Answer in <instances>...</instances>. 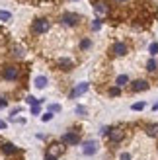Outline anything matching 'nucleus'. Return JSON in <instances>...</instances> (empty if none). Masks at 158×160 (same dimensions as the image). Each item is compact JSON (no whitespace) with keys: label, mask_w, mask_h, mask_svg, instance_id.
I'll list each match as a JSON object with an SVG mask.
<instances>
[{"label":"nucleus","mask_w":158,"mask_h":160,"mask_svg":"<svg viewBox=\"0 0 158 160\" xmlns=\"http://www.w3.org/2000/svg\"><path fill=\"white\" fill-rule=\"evenodd\" d=\"M49 29H51V22L49 20L41 18V20H35L33 22V31H35V33H47Z\"/></svg>","instance_id":"f257e3e1"},{"label":"nucleus","mask_w":158,"mask_h":160,"mask_svg":"<svg viewBox=\"0 0 158 160\" xmlns=\"http://www.w3.org/2000/svg\"><path fill=\"white\" fill-rule=\"evenodd\" d=\"M2 76H4V80H16V78L20 76V68L14 67V65H10V67H6L2 70Z\"/></svg>","instance_id":"f03ea898"},{"label":"nucleus","mask_w":158,"mask_h":160,"mask_svg":"<svg viewBox=\"0 0 158 160\" xmlns=\"http://www.w3.org/2000/svg\"><path fill=\"white\" fill-rule=\"evenodd\" d=\"M109 141L113 142V145H117V142L123 141V129H119V127H113V129H109Z\"/></svg>","instance_id":"7ed1b4c3"},{"label":"nucleus","mask_w":158,"mask_h":160,"mask_svg":"<svg viewBox=\"0 0 158 160\" xmlns=\"http://www.w3.org/2000/svg\"><path fill=\"white\" fill-rule=\"evenodd\" d=\"M82 152H84L86 156L96 154V152H98V142H96V141H86L84 147H82Z\"/></svg>","instance_id":"20e7f679"},{"label":"nucleus","mask_w":158,"mask_h":160,"mask_svg":"<svg viewBox=\"0 0 158 160\" xmlns=\"http://www.w3.org/2000/svg\"><path fill=\"white\" fill-rule=\"evenodd\" d=\"M61 142L62 145H78V142H80V137H78V133H65Z\"/></svg>","instance_id":"39448f33"},{"label":"nucleus","mask_w":158,"mask_h":160,"mask_svg":"<svg viewBox=\"0 0 158 160\" xmlns=\"http://www.w3.org/2000/svg\"><path fill=\"white\" fill-rule=\"evenodd\" d=\"M78 20H80V16H78V14H72V12L62 14V22H65L67 26H76Z\"/></svg>","instance_id":"423d86ee"},{"label":"nucleus","mask_w":158,"mask_h":160,"mask_svg":"<svg viewBox=\"0 0 158 160\" xmlns=\"http://www.w3.org/2000/svg\"><path fill=\"white\" fill-rule=\"evenodd\" d=\"M111 53L115 55V57H123V55H127V45L117 41V43L111 47Z\"/></svg>","instance_id":"0eeeda50"},{"label":"nucleus","mask_w":158,"mask_h":160,"mask_svg":"<svg viewBox=\"0 0 158 160\" xmlns=\"http://www.w3.org/2000/svg\"><path fill=\"white\" fill-rule=\"evenodd\" d=\"M86 90H88V82H80V84H76V88L72 92H70V98H78V96H82Z\"/></svg>","instance_id":"6e6552de"},{"label":"nucleus","mask_w":158,"mask_h":160,"mask_svg":"<svg viewBox=\"0 0 158 160\" xmlns=\"http://www.w3.org/2000/svg\"><path fill=\"white\" fill-rule=\"evenodd\" d=\"M62 150H65V145H62V142H55V145H51V148H49V154L57 158L59 154H62Z\"/></svg>","instance_id":"1a4fd4ad"},{"label":"nucleus","mask_w":158,"mask_h":160,"mask_svg":"<svg viewBox=\"0 0 158 160\" xmlns=\"http://www.w3.org/2000/svg\"><path fill=\"white\" fill-rule=\"evenodd\" d=\"M131 88H133V92H145L148 88V82L146 80H137V82L131 84Z\"/></svg>","instance_id":"9d476101"},{"label":"nucleus","mask_w":158,"mask_h":160,"mask_svg":"<svg viewBox=\"0 0 158 160\" xmlns=\"http://www.w3.org/2000/svg\"><path fill=\"white\" fill-rule=\"evenodd\" d=\"M57 65H59L62 70H70V68L74 67V62H72V59H65V57H62V59L57 61Z\"/></svg>","instance_id":"9b49d317"},{"label":"nucleus","mask_w":158,"mask_h":160,"mask_svg":"<svg viewBox=\"0 0 158 160\" xmlns=\"http://www.w3.org/2000/svg\"><path fill=\"white\" fill-rule=\"evenodd\" d=\"M2 152L4 154H18V147L12 145V142H4V145H2Z\"/></svg>","instance_id":"f8f14e48"},{"label":"nucleus","mask_w":158,"mask_h":160,"mask_svg":"<svg viewBox=\"0 0 158 160\" xmlns=\"http://www.w3.org/2000/svg\"><path fill=\"white\" fill-rule=\"evenodd\" d=\"M94 8H96V12H98L100 16H107V14H109V6H107L106 2H96V6H94Z\"/></svg>","instance_id":"ddd939ff"},{"label":"nucleus","mask_w":158,"mask_h":160,"mask_svg":"<svg viewBox=\"0 0 158 160\" xmlns=\"http://www.w3.org/2000/svg\"><path fill=\"white\" fill-rule=\"evenodd\" d=\"M146 135L152 139H158V123H151L146 127Z\"/></svg>","instance_id":"4468645a"},{"label":"nucleus","mask_w":158,"mask_h":160,"mask_svg":"<svg viewBox=\"0 0 158 160\" xmlns=\"http://www.w3.org/2000/svg\"><path fill=\"white\" fill-rule=\"evenodd\" d=\"M127 82H129V76H127V74H121V76H117V88L125 86Z\"/></svg>","instance_id":"2eb2a0df"},{"label":"nucleus","mask_w":158,"mask_h":160,"mask_svg":"<svg viewBox=\"0 0 158 160\" xmlns=\"http://www.w3.org/2000/svg\"><path fill=\"white\" fill-rule=\"evenodd\" d=\"M156 68H158V62H156L154 59H151V61L146 62V70H148V72H154Z\"/></svg>","instance_id":"dca6fc26"},{"label":"nucleus","mask_w":158,"mask_h":160,"mask_svg":"<svg viewBox=\"0 0 158 160\" xmlns=\"http://www.w3.org/2000/svg\"><path fill=\"white\" fill-rule=\"evenodd\" d=\"M35 86H37V88H45V86H47V78H45V76H37V78H35Z\"/></svg>","instance_id":"f3484780"},{"label":"nucleus","mask_w":158,"mask_h":160,"mask_svg":"<svg viewBox=\"0 0 158 160\" xmlns=\"http://www.w3.org/2000/svg\"><path fill=\"white\" fill-rule=\"evenodd\" d=\"M10 18H12V14H10V12H6V10H0V20H2V22H8Z\"/></svg>","instance_id":"a211bd4d"},{"label":"nucleus","mask_w":158,"mask_h":160,"mask_svg":"<svg viewBox=\"0 0 158 160\" xmlns=\"http://www.w3.org/2000/svg\"><path fill=\"white\" fill-rule=\"evenodd\" d=\"M131 109H133V111H141V109H145V102H137V103H133Z\"/></svg>","instance_id":"6ab92c4d"},{"label":"nucleus","mask_w":158,"mask_h":160,"mask_svg":"<svg viewBox=\"0 0 158 160\" xmlns=\"http://www.w3.org/2000/svg\"><path fill=\"white\" fill-rule=\"evenodd\" d=\"M14 55H16V57H23V49H22L20 45H16V47H14Z\"/></svg>","instance_id":"aec40b11"},{"label":"nucleus","mask_w":158,"mask_h":160,"mask_svg":"<svg viewBox=\"0 0 158 160\" xmlns=\"http://www.w3.org/2000/svg\"><path fill=\"white\" fill-rule=\"evenodd\" d=\"M49 111H51V113H55V111H61V106H59V103H51V106H49Z\"/></svg>","instance_id":"412c9836"},{"label":"nucleus","mask_w":158,"mask_h":160,"mask_svg":"<svg viewBox=\"0 0 158 160\" xmlns=\"http://www.w3.org/2000/svg\"><path fill=\"white\" fill-rule=\"evenodd\" d=\"M148 51H151V55H156L158 53V43H152L151 47H148Z\"/></svg>","instance_id":"4be33fe9"},{"label":"nucleus","mask_w":158,"mask_h":160,"mask_svg":"<svg viewBox=\"0 0 158 160\" xmlns=\"http://www.w3.org/2000/svg\"><path fill=\"white\" fill-rule=\"evenodd\" d=\"M39 102H41V100H35L33 96H27V103H31V106H37Z\"/></svg>","instance_id":"5701e85b"},{"label":"nucleus","mask_w":158,"mask_h":160,"mask_svg":"<svg viewBox=\"0 0 158 160\" xmlns=\"http://www.w3.org/2000/svg\"><path fill=\"white\" fill-rule=\"evenodd\" d=\"M43 121H51V119H53V113H51V111H47V113H43Z\"/></svg>","instance_id":"b1692460"},{"label":"nucleus","mask_w":158,"mask_h":160,"mask_svg":"<svg viewBox=\"0 0 158 160\" xmlns=\"http://www.w3.org/2000/svg\"><path fill=\"white\" fill-rule=\"evenodd\" d=\"M39 111H41V108H39V103H37V106H31V113H33V115H37Z\"/></svg>","instance_id":"393cba45"},{"label":"nucleus","mask_w":158,"mask_h":160,"mask_svg":"<svg viewBox=\"0 0 158 160\" xmlns=\"http://www.w3.org/2000/svg\"><path fill=\"white\" fill-rule=\"evenodd\" d=\"M76 113H78V115H86V108L78 106V108H76Z\"/></svg>","instance_id":"a878e982"},{"label":"nucleus","mask_w":158,"mask_h":160,"mask_svg":"<svg viewBox=\"0 0 158 160\" xmlns=\"http://www.w3.org/2000/svg\"><path fill=\"white\" fill-rule=\"evenodd\" d=\"M119 92H121V88H117V86H115V88H111V90H109V94H111V96H117Z\"/></svg>","instance_id":"bb28decb"},{"label":"nucleus","mask_w":158,"mask_h":160,"mask_svg":"<svg viewBox=\"0 0 158 160\" xmlns=\"http://www.w3.org/2000/svg\"><path fill=\"white\" fill-rule=\"evenodd\" d=\"M119 160H131V154H129V152H121Z\"/></svg>","instance_id":"cd10ccee"},{"label":"nucleus","mask_w":158,"mask_h":160,"mask_svg":"<svg viewBox=\"0 0 158 160\" xmlns=\"http://www.w3.org/2000/svg\"><path fill=\"white\" fill-rule=\"evenodd\" d=\"M80 47H82V49H88V47H90V39H84Z\"/></svg>","instance_id":"c85d7f7f"},{"label":"nucleus","mask_w":158,"mask_h":160,"mask_svg":"<svg viewBox=\"0 0 158 160\" xmlns=\"http://www.w3.org/2000/svg\"><path fill=\"white\" fill-rule=\"evenodd\" d=\"M6 103H8V102H6V98H2V96H0V109L6 108Z\"/></svg>","instance_id":"c756f323"},{"label":"nucleus","mask_w":158,"mask_h":160,"mask_svg":"<svg viewBox=\"0 0 158 160\" xmlns=\"http://www.w3.org/2000/svg\"><path fill=\"white\" fill-rule=\"evenodd\" d=\"M109 129H111V127H101L100 133H101V135H109Z\"/></svg>","instance_id":"7c9ffc66"},{"label":"nucleus","mask_w":158,"mask_h":160,"mask_svg":"<svg viewBox=\"0 0 158 160\" xmlns=\"http://www.w3.org/2000/svg\"><path fill=\"white\" fill-rule=\"evenodd\" d=\"M92 28H94V29H100V20H94V23H92Z\"/></svg>","instance_id":"2f4dec72"},{"label":"nucleus","mask_w":158,"mask_h":160,"mask_svg":"<svg viewBox=\"0 0 158 160\" xmlns=\"http://www.w3.org/2000/svg\"><path fill=\"white\" fill-rule=\"evenodd\" d=\"M45 160H57V158H55V156H51L49 152H47V154H45Z\"/></svg>","instance_id":"473e14b6"},{"label":"nucleus","mask_w":158,"mask_h":160,"mask_svg":"<svg viewBox=\"0 0 158 160\" xmlns=\"http://www.w3.org/2000/svg\"><path fill=\"white\" fill-rule=\"evenodd\" d=\"M0 129H6V121H2V119H0Z\"/></svg>","instance_id":"72a5a7b5"},{"label":"nucleus","mask_w":158,"mask_h":160,"mask_svg":"<svg viewBox=\"0 0 158 160\" xmlns=\"http://www.w3.org/2000/svg\"><path fill=\"white\" fill-rule=\"evenodd\" d=\"M154 109H158V103H154Z\"/></svg>","instance_id":"f704fd0d"},{"label":"nucleus","mask_w":158,"mask_h":160,"mask_svg":"<svg viewBox=\"0 0 158 160\" xmlns=\"http://www.w3.org/2000/svg\"><path fill=\"white\" fill-rule=\"evenodd\" d=\"M117 2H125V0H117Z\"/></svg>","instance_id":"c9c22d12"}]
</instances>
